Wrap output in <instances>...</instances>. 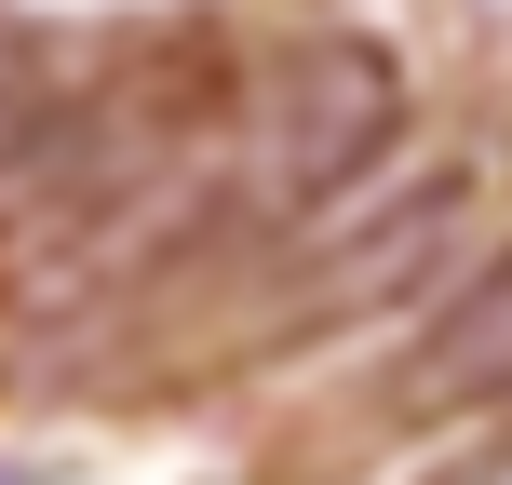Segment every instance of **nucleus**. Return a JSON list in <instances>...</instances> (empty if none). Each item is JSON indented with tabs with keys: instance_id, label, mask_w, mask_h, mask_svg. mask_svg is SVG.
I'll use <instances>...</instances> for the list:
<instances>
[{
	"instance_id": "obj_1",
	"label": "nucleus",
	"mask_w": 512,
	"mask_h": 485,
	"mask_svg": "<svg viewBox=\"0 0 512 485\" xmlns=\"http://www.w3.org/2000/svg\"><path fill=\"white\" fill-rule=\"evenodd\" d=\"M391 135H405V81H391V54L310 41V54L270 68V95H256V122H243V203H256V216H310V203H337Z\"/></svg>"
},
{
	"instance_id": "obj_2",
	"label": "nucleus",
	"mask_w": 512,
	"mask_h": 485,
	"mask_svg": "<svg viewBox=\"0 0 512 485\" xmlns=\"http://www.w3.org/2000/svg\"><path fill=\"white\" fill-rule=\"evenodd\" d=\"M405 405H512V256L472 270L459 297L432 310V337H418V364H405Z\"/></svg>"
},
{
	"instance_id": "obj_3",
	"label": "nucleus",
	"mask_w": 512,
	"mask_h": 485,
	"mask_svg": "<svg viewBox=\"0 0 512 485\" xmlns=\"http://www.w3.org/2000/svg\"><path fill=\"white\" fill-rule=\"evenodd\" d=\"M81 149H95V135H81V108H0V230H14L41 189H68Z\"/></svg>"
}]
</instances>
